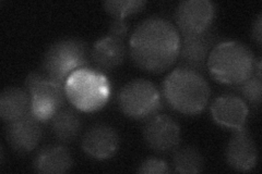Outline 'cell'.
Returning a JSON list of instances; mask_svg holds the SVG:
<instances>
[{"instance_id":"obj_1","label":"cell","mask_w":262,"mask_h":174,"mask_svg":"<svg viewBox=\"0 0 262 174\" xmlns=\"http://www.w3.org/2000/svg\"><path fill=\"white\" fill-rule=\"evenodd\" d=\"M178 30L168 20L152 16L143 20L129 38V55L137 68L158 74L170 69L180 49Z\"/></svg>"},{"instance_id":"obj_2","label":"cell","mask_w":262,"mask_h":174,"mask_svg":"<svg viewBox=\"0 0 262 174\" xmlns=\"http://www.w3.org/2000/svg\"><path fill=\"white\" fill-rule=\"evenodd\" d=\"M163 98L175 111L185 115L201 113L209 104L211 89L202 74L179 67L163 82Z\"/></svg>"},{"instance_id":"obj_3","label":"cell","mask_w":262,"mask_h":174,"mask_svg":"<svg viewBox=\"0 0 262 174\" xmlns=\"http://www.w3.org/2000/svg\"><path fill=\"white\" fill-rule=\"evenodd\" d=\"M256 58L239 41L225 40L212 49L207 69L210 76L222 84L235 86L255 74Z\"/></svg>"},{"instance_id":"obj_4","label":"cell","mask_w":262,"mask_h":174,"mask_svg":"<svg viewBox=\"0 0 262 174\" xmlns=\"http://www.w3.org/2000/svg\"><path fill=\"white\" fill-rule=\"evenodd\" d=\"M66 96L77 110L95 112L108 103L111 83L105 73L91 68L73 72L66 81Z\"/></svg>"},{"instance_id":"obj_5","label":"cell","mask_w":262,"mask_h":174,"mask_svg":"<svg viewBox=\"0 0 262 174\" xmlns=\"http://www.w3.org/2000/svg\"><path fill=\"white\" fill-rule=\"evenodd\" d=\"M91 52L85 41L79 38H62L55 41L46 51L42 71L49 80L64 86L71 74L89 68Z\"/></svg>"},{"instance_id":"obj_6","label":"cell","mask_w":262,"mask_h":174,"mask_svg":"<svg viewBox=\"0 0 262 174\" xmlns=\"http://www.w3.org/2000/svg\"><path fill=\"white\" fill-rule=\"evenodd\" d=\"M120 111L135 120H146L157 114L163 105V96L152 82L136 79L120 89L117 97Z\"/></svg>"},{"instance_id":"obj_7","label":"cell","mask_w":262,"mask_h":174,"mask_svg":"<svg viewBox=\"0 0 262 174\" xmlns=\"http://www.w3.org/2000/svg\"><path fill=\"white\" fill-rule=\"evenodd\" d=\"M215 6L209 0H187L175 11L176 29L180 36L199 35L211 29L215 18Z\"/></svg>"},{"instance_id":"obj_8","label":"cell","mask_w":262,"mask_h":174,"mask_svg":"<svg viewBox=\"0 0 262 174\" xmlns=\"http://www.w3.org/2000/svg\"><path fill=\"white\" fill-rule=\"evenodd\" d=\"M142 134L146 146L160 154L174 152L182 135L179 124L173 118L159 113L145 120Z\"/></svg>"},{"instance_id":"obj_9","label":"cell","mask_w":262,"mask_h":174,"mask_svg":"<svg viewBox=\"0 0 262 174\" xmlns=\"http://www.w3.org/2000/svg\"><path fill=\"white\" fill-rule=\"evenodd\" d=\"M31 96L30 113L39 122H48L66 106L68 101L64 86L48 78L29 90Z\"/></svg>"},{"instance_id":"obj_10","label":"cell","mask_w":262,"mask_h":174,"mask_svg":"<svg viewBox=\"0 0 262 174\" xmlns=\"http://www.w3.org/2000/svg\"><path fill=\"white\" fill-rule=\"evenodd\" d=\"M217 43L216 34L211 29L199 35L182 36L177 59L179 65L204 76L209 56Z\"/></svg>"},{"instance_id":"obj_11","label":"cell","mask_w":262,"mask_h":174,"mask_svg":"<svg viewBox=\"0 0 262 174\" xmlns=\"http://www.w3.org/2000/svg\"><path fill=\"white\" fill-rule=\"evenodd\" d=\"M5 136L13 152L20 155L30 154L35 151L42 139V122L29 112L20 119L7 122Z\"/></svg>"},{"instance_id":"obj_12","label":"cell","mask_w":262,"mask_h":174,"mask_svg":"<svg viewBox=\"0 0 262 174\" xmlns=\"http://www.w3.org/2000/svg\"><path fill=\"white\" fill-rule=\"evenodd\" d=\"M225 158L229 167L236 171L248 172L255 169L258 162V148L247 128L234 131L226 146Z\"/></svg>"},{"instance_id":"obj_13","label":"cell","mask_w":262,"mask_h":174,"mask_svg":"<svg viewBox=\"0 0 262 174\" xmlns=\"http://www.w3.org/2000/svg\"><path fill=\"white\" fill-rule=\"evenodd\" d=\"M82 151L96 160H107L115 156L119 147L117 131L107 124L92 127L82 138Z\"/></svg>"},{"instance_id":"obj_14","label":"cell","mask_w":262,"mask_h":174,"mask_svg":"<svg viewBox=\"0 0 262 174\" xmlns=\"http://www.w3.org/2000/svg\"><path fill=\"white\" fill-rule=\"evenodd\" d=\"M248 114V105L239 96H221L211 105V115L214 122L233 131L246 127Z\"/></svg>"},{"instance_id":"obj_15","label":"cell","mask_w":262,"mask_h":174,"mask_svg":"<svg viewBox=\"0 0 262 174\" xmlns=\"http://www.w3.org/2000/svg\"><path fill=\"white\" fill-rule=\"evenodd\" d=\"M127 55V47L124 40L110 36L98 39L91 51V61L96 70L103 73L111 72L124 63Z\"/></svg>"},{"instance_id":"obj_16","label":"cell","mask_w":262,"mask_h":174,"mask_svg":"<svg viewBox=\"0 0 262 174\" xmlns=\"http://www.w3.org/2000/svg\"><path fill=\"white\" fill-rule=\"evenodd\" d=\"M73 165L72 156L67 147L48 145L36 154L33 160V169L37 173H66Z\"/></svg>"},{"instance_id":"obj_17","label":"cell","mask_w":262,"mask_h":174,"mask_svg":"<svg viewBox=\"0 0 262 174\" xmlns=\"http://www.w3.org/2000/svg\"><path fill=\"white\" fill-rule=\"evenodd\" d=\"M31 96L26 88L7 87L0 94V117L7 123L30 112Z\"/></svg>"},{"instance_id":"obj_18","label":"cell","mask_w":262,"mask_h":174,"mask_svg":"<svg viewBox=\"0 0 262 174\" xmlns=\"http://www.w3.org/2000/svg\"><path fill=\"white\" fill-rule=\"evenodd\" d=\"M49 122L55 138L62 144L75 142L81 133L82 120L75 107H62Z\"/></svg>"},{"instance_id":"obj_19","label":"cell","mask_w":262,"mask_h":174,"mask_svg":"<svg viewBox=\"0 0 262 174\" xmlns=\"http://www.w3.org/2000/svg\"><path fill=\"white\" fill-rule=\"evenodd\" d=\"M173 165L178 173H200L204 169V159L192 146L177 147L173 155Z\"/></svg>"},{"instance_id":"obj_20","label":"cell","mask_w":262,"mask_h":174,"mask_svg":"<svg viewBox=\"0 0 262 174\" xmlns=\"http://www.w3.org/2000/svg\"><path fill=\"white\" fill-rule=\"evenodd\" d=\"M146 6L143 0H118V2H105L103 3L104 10L112 15L114 19L125 20L128 15H133L141 12Z\"/></svg>"},{"instance_id":"obj_21","label":"cell","mask_w":262,"mask_h":174,"mask_svg":"<svg viewBox=\"0 0 262 174\" xmlns=\"http://www.w3.org/2000/svg\"><path fill=\"white\" fill-rule=\"evenodd\" d=\"M239 93L241 98L246 104L251 105L253 108H260L262 99V81L261 78L251 76L249 79L244 81L238 85L234 86Z\"/></svg>"},{"instance_id":"obj_22","label":"cell","mask_w":262,"mask_h":174,"mask_svg":"<svg viewBox=\"0 0 262 174\" xmlns=\"http://www.w3.org/2000/svg\"><path fill=\"white\" fill-rule=\"evenodd\" d=\"M138 172L142 174H165L170 172V168L164 160L149 158L140 164Z\"/></svg>"},{"instance_id":"obj_23","label":"cell","mask_w":262,"mask_h":174,"mask_svg":"<svg viewBox=\"0 0 262 174\" xmlns=\"http://www.w3.org/2000/svg\"><path fill=\"white\" fill-rule=\"evenodd\" d=\"M129 34L128 23L121 19H114L108 28L107 36L119 40H125Z\"/></svg>"},{"instance_id":"obj_24","label":"cell","mask_w":262,"mask_h":174,"mask_svg":"<svg viewBox=\"0 0 262 174\" xmlns=\"http://www.w3.org/2000/svg\"><path fill=\"white\" fill-rule=\"evenodd\" d=\"M262 14L259 13L257 15L256 20L253 21L252 24V29H251V36L252 39L256 41V44L261 46V41H262Z\"/></svg>"}]
</instances>
